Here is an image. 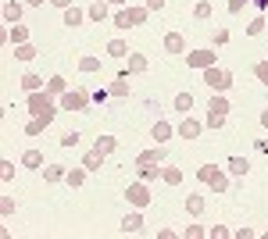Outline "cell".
I'll return each instance as SVG.
<instances>
[{
    "mask_svg": "<svg viewBox=\"0 0 268 239\" xmlns=\"http://www.w3.org/2000/svg\"><path fill=\"white\" fill-rule=\"evenodd\" d=\"M29 111H32V118H40V122H50L58 111H54V104H50V93H29Z\"/></svg>",
    "mask_w": 268,
    "mask_h": 239,
    "instance_id": "1",
    "label": "cell"
},
{
    "mask_svg": "<svg viewBox=\"0 0 268 239\" xmlns=\"http://www.w3.org/2000/svg\"><path fill=\"white\" fill-rule=\"evenodd\" d=\"M82 178H86V168H75V171H68V186H82Z\"/></svg>",
    "mask_w": 268,
    "mask_h": 239,
    "instance_id": "30",
    "label": "cell"
},
{
    "mask_svg": "<svg viewBox=\"0 0 268 239\" xmlns=\"http://www.w3.org/2000/svg\"><path fill=\"white\" fill-rule=\"evenodd\" d=\"M4 18H7V22H18V18H22V4L7 0V4H4Z\"/></svg>",
    "mask_w": 268,
    "mask_h": 239,
    "instance_id": "15",
    "label": "cell"
},
{
    "mask_svg": "<svg viewBox=\"0 0 268 239\" xmlns=\"http://www.w3.org/2000/svg\"><path fill=\"white\" fill-rule=\"evenodd\" d=\"M161 178H165L168 186H179V182H183V171H179V168H161Z\"/></svg>",
    "mask_w": 268,
    "mask_h": 239,
    "instance_id": "18",
    "label": "cell"
},
{
    "mask_svg": "<svg viewBox=\"0 0 268 239\" xmlns=\"http://www.w3.org/2000/svg\"><path fill=\"white\" fill-rule=\"evenodd\" d=\"M126 200H129L133 207H147V204H150V189H147V182H143V178L133 182V186L126 189Z\"/></svg>",
    "mask_w": 268,
    "mask_h": 239,
    "instance_id": "3",
    "label": "cell"
},
{
    "mask_svg": "<svg viewBox=\"0 0 268 239\" xmlns=\"http://www.w3.org/2000/svg\"><path fill=\"white\" fill-rule=\"evenodd\" d=\"M22 89L36 93V89H40V75H25V79H22Z\"/></svg>",
    "mask_w": 268,
    "mask_h": 239,
    "instance_id": "33",
    "label": "cell"
},
{
    "mask_svg": "<svg viewBox=\"0 0 268 239\" xmlns=\"http://www.w3.org/2000/svg\"><path fill=\"white\" fill-rule=\"evenodd\" d=\"M129 25H133V22H129V7H126V11L115 14V29H129Z\"/></svg>",
    "mask_w": 268,
    "mask_h": 239,
    "instance_id": "28",
    "label": "cell"
},
{
    "mask_svg": "<svg viewBox=\"0 0 268 239\" xmlns=\"http://www.w3.org/2000/svg\"><path fill=\"white\" fill-rule=\"evenodd\" d=\"M229 171H233V175H247L251 164H247V157H229Z\"/></svg>",
    "mask_w": 268,
    "mask_h": 239,
    "instance_id": "14",
    "label": "cell"
},
{
    "mask_svg": "<svg viewBox=\"0 0 268 239\" xmlns=\"http://www.w3.org/2000/svg\"><path fill=\"white\" fill-rule=\"evenodd\" d=\"M129 68H133V72H143V68H147V57L133 54V57H129Z\"/></svg>",
    "mask_w": 268,
    "mask_h": 239,
    "instance_id": "38",
    "label": "cell"
},
{
    "mask_svg": "<svg viewBox=\"0 0 268 239\" xmlns=\"http://www.w3.org/2000/svg\"><path fill=\"white\" fill-rule=\"evenodd\" d=\"M179 132H183V140H197V136H201V122H193V118H183Z\"/></svg>",
    "mask_w": 268,
    "mask_h": 239,
    "instance_id": "9",
    "label": "cell"
},
{
    "mask_svg": "<svg viewBox=\"0 0 268 239\" xmlns=\"http://www.w3.org/2000/svg\"><path fill=\"white\" fill-rule=\"evenodd\" d=\"M7 36H11L14 43H25V39H29V29H25V25H14V29L7 32Z\"/></svg>",
    "mask_w": 268,
    "mask_h": 239,
    "instance_id": "24",
    "label": "cell"
},
{
    "mask_svg": "<svg viewBox=\"0 0 268 239\" xmlns=\"http://www.w3.org/2000/svg\"><path fill=\"white\" fill-rule=\"evenodd\" d=\"M215 43H218V47H222V43H229V32H225V29H218V32H215Z\"/></svg>",
    "mask_w": 268,
    "mask_h": 239,
    "instance_id": "43",
    "label": "cell"
},
{
    "mask_svg": "<svg viewBox=\"0 0 268 239\" xmlns=\"http://www.w3.org/2000/svg\"><path fill=\"white\" fill-rule=\"evenodd\" d=\"M193 14H197V18H211V4H207V0H201V4L193 7Z\"/></svg>",
    "mask_w": 268,
    "mask_h": 239,
    "instance_id": "37",
    "label": "cell"
},
{
    "mask_svg": "<svg viewBox=\"0 0 268 239\" xmlns=\"http://www.w3.org/2000/svg\"><path fill=\"white\" fill-rule=\"evenodd\" d=\"M225 125V114H211L207 111V129H222Z\"/></svg>",
    "mask_w": 268,
    "mask_h": 239,
    "instance_id": "35",
    "label": "cell"
},
{
    "mask_svg": "<svg viewBox=\"0 0 268 239\" xmlns=\"http://www.w3.org/2000/svg\"><path fill=\"white\" fill-rule=\"evenodd\" d=\"M139 225H143V218H139V214H129V218L122 222V232H139Z\"/></svg>",
    "mask_w": 268,
    "mask_h": 239,
    "instance_id": "19",
    "label": "cell"
},
{
    "mask_svg": "<svg viewBox=\"0 0 268 239\" xmlns=\"http://www.w3.org/2000/svg\"><path fill=\"white\" fill-rule=\"evenodd\" d=\"M186 211H190V214H201V211H204V200H201V196H190V200H186Z\"/></svg>",
    "mask_w": 268,
    "mask_h": 239,
    "instance_id": "32",
    "label": "cell"
},
{
    "mask_svg": "<svg viewBox=\"0 0 268 239\" xmlns=\"http://www.w3.org/2000/svg\"><path fill=\"white\" fill-rule=\"evenodd\" d=\"M157 161H161V150H143V154L136 157V164H139V168H150V164H157Z\"/></svg>",
    "mask_w": 268,
    "mask_h": 239,
    "instance_id": "13",
    "label": "cell"
},
{
    "mask_svg": "<svg viewBox=\"0 0 268 239\" xmlns=\"http://www.w3.org/2000/svg\"><path fill=\"white\" fill-rule=\"evenodd\" d=\"M261 125H265V129H268V111H265V114H261Z\"/></svg>",
    "mask_w": 268,
    "mask_h": 239,
    "instance_id": "48",
    "label": "cell"
},
{
    "mask_svg": "<svg viewBox=\"0 0 268 239\" xmlns=\"http://www.w3.org/2000/svg\"><path fill=\"white\" fill-rule=\"evenodd\" d=\"M100 164H104V150H100V147L86 150V157H82V168H86V171H97Z\"/></svg>",
    "mask_w": 268,
    "mask_h": 239,
    "instance_id": "7",
    "label": "cell"
},
{
    "mask_svg": "<svg viewBox=\"0 0 268 239\" xmlns=\"http://www.w3.org/2000/svg\"><path fill=\"white\" fill-rule=\"evenodd\" d=\"M207 111H211V114H225V111H229V100H225V96H211Z\"/></svg>",
    "mask_w": 268,
    "mask_h": 239,
    "instance_id": "16",
    "label": "cell"
},
{
    "mask_svg": "<svg viewBox=\"0 0 268 239\" xmlns=\"http://www.w3.org/2000/svg\"><path fill=\"white\" fill-rule=\"evenodd\" d=\"M183 47H186V39H183L179 32H168V36H165V50H168V54H183Z\"/></svg>",
    "mask_w": 268,
    "mask_h": 239,
    "instance_id": "8",
    "label": "cell"
},
{
    "mask_svg": "<svg viewBox=\"0 0 268 239\" xmlns=\"http://www.w3.org/2000/svg\"><path fill=\"white\" fill-rule=\"evenodd\" d=\"M18 57H22V61H32V57H36V50H32L29 43H22V47H18Z\"/></svg>",
    "mask_w": 268,
    "mask_h": 239,
    "instance_id": "40",
    "label": "cell"
},
{
    "mask_svg": "<svg viewBox=\"0 0 268 239\" xmlns=\"http://www.w3.org/2000/svg\"><path fill=\"white\" fill-rule=\"evenodd\" d=\"M79 68H82V72H97V68H100V61H97V57H82V61H79Z\"/></svg>",
    "mask_w": 268,
    "mask_h": 239,
    "instance_id": "34",
    "label": "cell"
},
{
    "mask_svg": "<svg viewBox=\"0 0 268 239\" xmlns=\"http://www.w3.org/2000/svg\"><path fill=\"white\" fill-rule=\"evenodd\" d=\"M254 75H258V79L268 86V61H258V65H254Z\"/></svg>",
    "mask_w": 268,
    "mask_h": 239,
    "instance_id": "36",
    "label": "cell"
},
{
    "mask_svg": "<svg viewBox=\"0 0 268 239\" xmlns=\"http://www.w3.org/2000/svg\"><path fill=\"white\" fill-rule=\"evenodd\" d=\"M193 107V93H179L175 96V111H190Z\"/></svg>",
    "mask_w": 268,
    "mask_h": 239,
    "instance_id": "21",
    "label": "cell"
},
{
    "mask_svg": "<svg viewBox=\"0 0 268 239\" xmlns=\"http://www.w3.org/2000/svg\"><path fill=\"white\" fill-rule=\"evenodd\" d=\"M165 7V0H147V11H161Z\"/></svg>",
    "mask_w": 268,
    "mask_h": 239,
    "instance_id": "45",
    "label": "cell"
},
{
    "mask_svg": "<svg viewBox=\"0 0 268 239\" xmlns=\"http://www.w3.org/2000/svg\"><path fill=\"white\" fill-rule=\"evenodd\" d=\"M108 4H115V7H118V4H126V0H108Z\"/></svg>",
    "mask_w": 268,
    "mask_h": 239,
    "instance_id": "51",
    "label": "cell"
},
{
    "mask_svg": "<svg viewBox=\"0 0 268 239\" xmlns=\"http://www.w3.org/2000/svg\"><path fill=\"white\" fill-rule=\"evenodd\" d=\"M97 147H100L104 154H111V150L118 147V140H115V136H100V140H97Z\"/></svg>",
    "mask_w": 268,
    "mask_h": 239,
    "instance_id": "26",
    "label": "cell"
},
{
    "mask_svg": "<svg viewBox=\"0 0 268 239\" xmlns=\"http://www.w3.org/2000/svg\"><path fill=\"white\" fill-rule=\"evenodd\" d=\"M197 175H201V182H207L211 189H218V193L225 189V175H222V171H218L215 164H204V168L197 171Z\"/></svg>",
    "mask_w": 268,
    "mask_h": 239,
    "instance_id": "5",
    "label": "cell"
},
{
    "mask_svg": "<svg viewBox=\"0 0 268 239\" xmlns=\"http://www.w3.org/2000/svg\"><path fill=\"white\" fill-rule=\"evenodd\" d=\"M261 29H265V22H261V18H254V22H251V25H247V32H251V36H258V32H261Z\"/></svg>",
    "mask_w": 268,
    "mask_h": 239,
    "instance_id": "42",
    "label": "cell"
},
{
    "mask_svg": "<svg viewBox=\"0 0 268 239\" xmlns=\"http://www.w3.org/2000/svg\"><path fill=\"white\" fill-rule=\"evenodd\" d=\"M258 150H261V154L268 157V140H261V143H258Z\"/></svg>",
    "mask_w": 268,
    "mask_h": 239,
    "instance_id": "47",
    "label": "cell"
},
{
    "mask_svg": "<svg viewBox=\"0 0 268 239\" xmlns=\"http://www.w3.org/2000/svg\"><path fill=\"white\" fill-rule=\"evenodd\" d=\"M204 82H207L215 93H225V89L233 86V72H225V68L211 65V68H204Z\"/></svg>",
    "mask_w": 268,
    "mask_h": 239,
    "instance_id": "2",
    "label": "cell"
},
{
    "mask_svg": "<svg viewBox=\"0 0 268 239\" xmlns=\"http://www.w3.org/2000/svg\"><path fill=\"white\" fill-rule=\"evenodd\" d=\"M22 164H25V168H36V171H40V168H43V154H40V150H25Z\"/></svg>",
    "mask_w": 268,
    "mask_h": 239,
    "instance_id": "12",
    "label": "cell"
},
{
    "mask_svg": "<svg viewBox=\"0 0 268 239\" xmlns=\"http://www.w3.org/2000/svg\"><path fill=\"white\" fill-rule=\"evenodd\" d=\"M25 4H32V7H40V4H43V0H25Z\"/></svg>",
    "mask_w": 268,
    "mask_h": 239,
    "instance_id": "49",
    "label": "cell"
},
{
    "mask_svg": "<svg viewBox=\"0 0 268 239\" xmlns=\"http://www.w3.org/2000/svg\"><path fill=\"white\" fill-rule=\"evenodd\" d=\"M82 22V11L79 7H65V25H79Z\"/></svg>",
    "mask_w": 268,
    "mask_h": 239,
    "instance_id": "22",
    "label": "cell"
},
{
    "mask_svg": "<svg viewBox=\"0 0 268 239\" xmlns=\"http://www.w3.org/2000/svg\"><path fill=\"white\" fill-rule=\"evenodd\" d=\"M243 4H247V0H229V11H233V14H236V11H243Z\"/></svg>",
    "mask_w": 268,
    "mask_h": 239,
    "instance_id": "44",
    "label": "cell"
},
{
    "mask_svg": "<svg viewBox=\"0 0 268 239\" xmlns=\"http://www.w3.org/2000/svg\"><path fill=\"white\" fill-rule=\"evenodd\" d=\"M126 93H129V82H126V75H122V79L111 86V96H126Z\"/></svg>",
    "mask_w": 268,
    "mask_h": 239,
    "instance_id": "31",
    "label": "cell"
},
{
    "mask_svg": "<svg viewBox=\"0 0 268 239\" xmlns=\"http://www.w3.org/2000/svg\"><path fill=\"white\" fill-rule=\"evenodd\" d=\"M168 136H172V125L168 122H157L154 125V140H168Z\"/></svg>",
    "mask_w": 268,
    "mask_h": 239,
    "instance_id": "25",
    "label": "cell"
},
{
    "mask_svg": "<svg viewBox=\"0 0 268 239\" xmlns=\"http://www.w3.org/2000/svg\"><path fill=\"white\" fill-rule=\"evenodd\" d=\"M129 22L133 25H143L147 22V7H129Z\"/></svg>",
    "mask_w": 268,
    "mask_h": 239,
    "instance_id": "23",
    "label": "cell"
},
{
    "mask_svg": "<svg viewBox=\"0 0 268 239\" xmlns=\"http://www.w3.org/2000/svg\"><path fill=\"white\" fill-rule=\"evenodd\" d=\"M58 143H61V147H75V143H79V132H65V136H61V140H58Z\"/></svg>",
    "mask_w": 268,
    "mask_h": 239,
    "instance_id": "39",
    "label": "cell"
},
{
    "mask_svg": "<svg viewBox=\"0 0 268 239\" xmlns=\"http://www.w3.org/2000/svg\"><path fill=\"white\" fill-rule=\"evenodd\" d=\"M86 14H90V18H93V22H104V18H108V4H104V0H93V4H90V11H86Z\"/></svg>",
    "mask_w": 268,
    "mask_h": 239,
    "instance_id": "10",
    "label": "cell"
},
{
    "mask_svg": "<svg viewBox=\"0 0 268 239\" xmlns=\"http://www.w3.org/2000/svg\"><path fill=\"white\" fill-rule=\"evenodd\" d=\"M43 178H47V182H61V178H65V168H61V164H50V168H43Z\"/></svg>",
    "mask_w": 268,
    "mask_h": 239,
    "instance_id": "17",
    "label": "cell"
},
{
    "mask_svg": "<svg viewBox=\"0 0 268 239\" xmlns=\"http://www.w3.org/2000/svg\"><path fill=\"white\" fill-rule=\"evenodd\" d=\"M254 4H258V7H268V0H254Z\"/></svg>",
    "mask_w": 268,
    "mask_h": 239,
    "instance_id": "50",
    "label": "cell"
},
{
    "mask_svg": "<svg viewBox=\"0 0 268 239\" xmlns=\"http://www.w3.org/2000/svg\"><path fill=\"white\" fill-rule=\"evenodd\" d=\"M108 54H111V57H126L129 50H126V43H122V39H111V43H108Z\"/></svg>",
    "mask_w": 268,
    "mask_h": 239,
    "instance_id": "20",
    "label": "cell"
},
{
    "mask_svg": "<svg viewBox=\"0 0 268 239\" xmlns=\"http://www.w3.org/2000/svg\"><path fill=\"white\" fill-rule=\"evenodd\" d=\"M43 129H47V122H40V118H32V122L25 125V132H29V136H40Z\"/></svg>",
    "mask_w": 268,
    "mask_h": 239,
    "instance_id": "29",
    "label": "cell"
},
{
    "mask_svg": "<svg viewBox=\"0 0 268 239\" xmlns=\"http://www.w3.org/2000/svg\"><path fill=\"white\" fill-rule=\"evenodd\" d=\"M11 175H14V164H11V161H4V164H0V178H4V182H11Z\"/></svg>",
    "mask_w": 268,
    "mask_h": 239,
    "instance_id": "41",
    "label": "cell"
},
{
    "mask_svg": "<svg viewBox=\"0 0 268 239\" xmlns=\"http://www.w3.org/2000/svg\"><path fill=\"white\" fill-rule=\"evenodd\" d=\"M47 93H50V96H61V93H68V82L61 79V75H54V79H47Z\"/></svg>",
    "mask_w": 268,
    "mask_h": 239,
    "instance_id": "11",
    "label": "cell"
},
{
    "mask_svg": "<svg viewBox=\"0 0 268 239\" xmlns=\"http://www.w3.org/2000/svg\"><path fill=\"white\" fill-rule=\"evenodd\" d=\"M186 61H190L193 68H211V65H215V54H211V50H193V54H186Z\"/></svg>",
    "mask_w": 268,
    "mask_h": 239,
    "instance_id": "6",
    "label": "cell"
},
{
    "mask_svg": "<svg viewBox=\"0 0 268 239\" xmlns=\"http://www.w3.org/2000/svg\"><path fill=\"white\" fill-rule=\"evenodd\" d=\"M139 178H143V182H150V178H161V168H157V164H150V168H139Z\"/></svg>",
    "mask_w": 268,
    "mask_h": 239,
    "instance_id": "27",
    "label": "cell"
},
{
    "mask_svg": "<svg viewBox=\"0 0 268 239\" xmlns=\"http://www.w3.org/2000/svg\"><path fill=\"white\" fill-rule=\"evenodd\" d=\"M54 7H72V0H50Z\"/></svg>",
    "mask_w": 268,
    "mask_h": 239,
    "instance_id": "46",
    "label": "cell"
},
{
    "mask_svg": "<svg viewBox=\"0 0 268 239\" xmlns=\"http://www.w3.org/2000/svg\"><path fill=\"white\" fill-rule=\"evenodd\" d=\"M90 104V93H82V89H68V93H61V107L65 111H82Z\"/></svg>",
    "mask_w": 268,
    "mask_h": 239,
    "instance_id": "4",
    "label": "cell"
}]
</instances>
